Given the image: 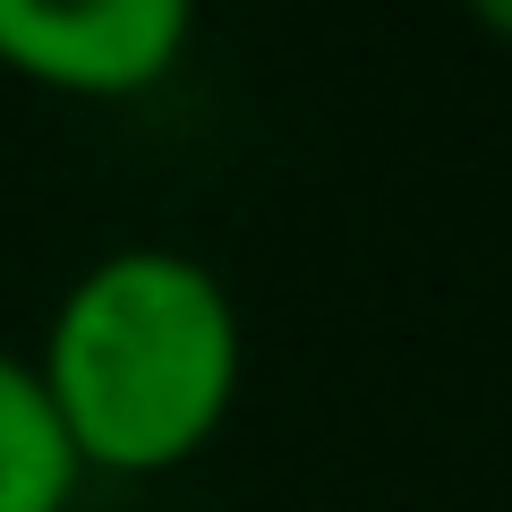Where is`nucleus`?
Segmentation results:
<instances>
[{"label": "nucleus", "instance_id": "f257e3e1", "mask_svg": "<svg viewBox=\"0 0 512 512\" xmlns=\"http://www.w3.org/2000/svg\"><path fill=\"white\" fill-rule=\"evenodd\" d=\"M26 367L86 478H171L231 427L248 316L197 248L128 239L69 274Z\"/></svg>", "mask_w": 512, "mask_h": 512}, {"label": "nucleus", "instance_id": "f03ea898", "mask_svg": "<svg viewBox=\"0 0 512 512\" xmlns=\"http://www.w3.org/2000/svg\"><path fill=\"white\" fill-rule=\"evenodd\" d=\"M188 43V0H0V77L60 103H146Z\"/></svg>", "mask_w": 512, "mask_h": 512}, {"label": "nucleus", "instance_id": "7ed1b4c3", "mask_svg": "<svg viewBox=\"0 0 512 512\" xmlns=\"http://www.w3.org/2000/svg\"><path fill=\"white\" fill-rule=\"evenodd\" d=\"M77 495H86V470L43 402L35 367L26 350L0 342V512H77Z\"/></svg>", "mask_w": 512, "mask_h": 512}, {"label": "nucleus", "instance_id": "20e7f679", "mask_svg": "<svg viewBox=\"0 0 512 512\" xmlns=\"http://www.w3.org/2000/svg\"><path fill=\"white\" fill-rule=\"evenodd\" d=\"M470 26H478L487 43H504V52H512V0H478V9H470Z\"/></svg>", "mask_w": 512, "mask_h": 512}]
</instances>
